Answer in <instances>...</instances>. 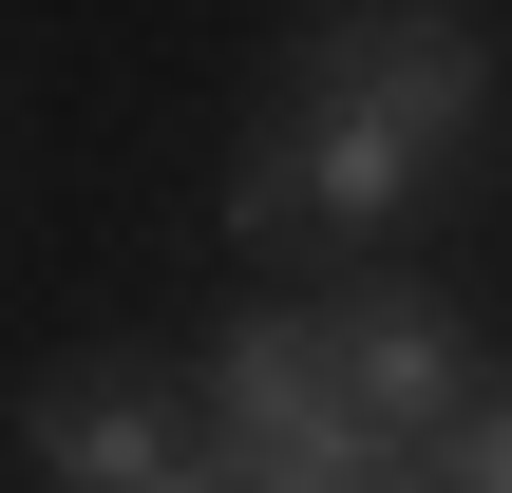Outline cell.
Listing matches in <instances>:
<instances>
[{
  "label": "cell",
  "instance_id": "obj_3",
  "mask_svg": "<svg viewBox=\"0 0 512 493\" xmlns=\"http://www.w3.org/2000/svg\"><path fill=\"white\" fill-rule=\"evenodd\" d=\"M19 475L38 493H171V475H209V399L152 342H95L19 399Z\"/></svg>",
  "mask_w": 512,
  "mask_h": 493
},
{
  "label": "cell",
  "instance_id": "obj_2",
  "mask_svg": "<svg viewBox=\"0 0 512 493\" xmlns=\"http://www.w3.org/2000/svg\"><path fill=\"white\" fill-rule=\"evenodd\" d=\"M209 475L228 493H418V456L342 399V342H323V304H247L228 342H209Z\"/></svg>",
  "mask_w": 512,
  "mask_h": 493
},
{
  "label": "cell",
  "instance_id": "obj_5",
  "mask_svg": "<svg viewBox=\"0 0 512 493\" xmlns=\"http://www.w3.org/2000/svg\"><path fill=\"white\" fill-rule=\"evenodd\" d=\"M418 493H512V380L456 418V437H437V456H418Z\"/></svg>",
  "mask_w": 512,
  "mask_h": 493
},
{
  "label": "cell",
  "instance_id": "obj_1",
  "mask_svg": "<svg viewBox=\"0 0 512 493\" xmlns=\"http://www.w3.org/2000/svg\"><path fill=\"white\" fill-rule=\"evenodd\" d=\"M475 114H494V38H475V19H304V38H285V114H266L247 171H228V228H247V247H285V228L380 247Z\"/></svg>",
  "mask_w": 512,
  "mask_h": 493
},
{
  "label": "cell",
  "instance_id": "obj_6",
  "mask_svg": "<svg viewBox=\"0 0 512 493\" xmlns=\"http://www.w3.org/2000/svg\"><path fill=\"white\" fill-rule=\"evenodd\" d=\"M171 493H228V475H171Z\"/></svg>",
  "mask_w": 512,
  "mask_h": 493
},
{
  "label": "cell",
  "instance_id": "obj_4",
  "mask_svg": "<svg viewBox=\"0 0 512 493\" xmlns=\"http://www.w3.org/2000/svg\"><path fill=\"white\" fill-rule=\"evenodd\" d=\"M323 342H342V399H361L399 456H437V437L494 399V342H475L437 285H342V304H323Z\"/></svg>",
  "mask_w": 512,
  "mask_h": 493
}]
</instances>
